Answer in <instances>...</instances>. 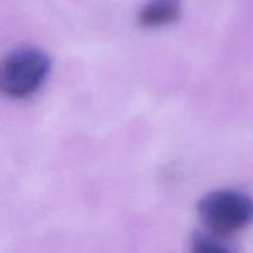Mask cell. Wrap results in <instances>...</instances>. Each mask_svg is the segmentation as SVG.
I'll list each match as a JSON object with an SVG mask.
<instances>
[{
	"instance_id": "1",
	"label": "cell",
	"mask_w": 253,
	"mask_h": 253,
	"mask_svg": "<svg viewBox=\"0 0 253 253\" xmlns=\"http://www.w3.org/2000/svg\"><path fill=\"white\" fill-rule=\"evenodd\" d=\"M51 69V60L39 48H20L0 63V92L24 98L35 94Z\"/></svg>"
},
{
	"instance_id": "2",
	"label": "cell",
	"mask_w": 253,
	"mask_h": 253,
	"mask_svg": "<svg viewBox=\"0 0 253 253\" xmlns=\"http://www.w3.org/2000/svg\"><path fill=\"white\" fill-rule=\"evenodd\" d=\"M198 214L213 235L226 237L253 222V201L238 191H214L200 201Z\"/></svg>"
},
{
	"instance_id": "3",
	"label": "cell",
	"mask_w": 253,
	"mask_h": 253,
	"mask_svg": "<svg viewBox=\"0 0 253 253\" xmlns=\"http://www.w3.org/2000/svg\"><path fill=\"white\" fill-rule=\"evenodd\" d=\"M180 17V0H149L139 14L143 27L154 29L174 23Z\"/></svg>"
},
{
	"instance_id": "4",
	"label": "cell",
	"mask_w": 253,
	"mask_h": 253,
	"mask_svg": "<svg viewBox=\"0 0 253 253\" xmlns=\"http://www.w3.org/2000/svg\"><path fill=\"white\" fill-rule=\"evenodd\" d=\"M192 253H232L216 241L214 237L197 234L192 240Z\"/></svg>"
}]
</instances>
